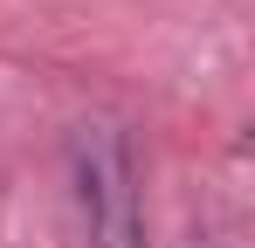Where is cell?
Listing matches in <instances>:
<instances>
[{
	"instance_id": "6da1fadb",
	"label": "cell",
	"mask_w": 255,
	"mask_h": 248,
	"mask_svg": "<svg viewBox=\"0 0 255 248\" xmlns=\"http://www.w3.org/2000/svg\"><path fill=\"white\" fill-rule=\"evenodd\" d=\"M69 179H76V214H83V248H145V207H138V172L118 124L90 118L69 131Z\"/></svg>"
}]
</instances>
